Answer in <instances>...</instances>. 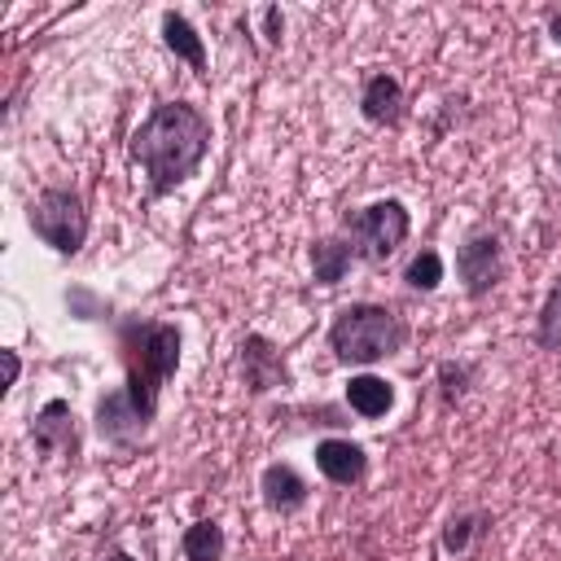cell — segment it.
I'll return each mask as SVG.
<instances>
[{
    "label": "cell",
    "mask_w": 561,
    "mask_h": 561,
    "mask_svg": "<svg viewBox=\"0 0 561 561\" xmlns=\"http://www.w3.org/2000/svg\"><path fill=\"white\" fill-rule=\"evenodd\" d=\"M4 364H9V386H13V381H18V368H22V364H18V355H13V351H4Z\"/></svg>",
    "instance_id": "obj_20"
},
{
    "label": "cell",
    "mask_w": 561,
    "mask_h": 561,
    "mask_svg": "<svg viewBox=\"0 0 561 561\" xmlns=\"http://www.w3.org/2000/svg\"><path fill=\"white\" fill-rule=\"evenodd\" d=\"M241 377H245L250 394H267L289 381V368H285V355L263 333H250L241 342Z\"/></svg>",
    "instance_id": "obj_7"
},
{
    "label": "cell",
    "mask_w": 561,
    "mask_h": 561,
    "mask_svg": "<svg viewBox=\"0 0 561 561\" xmlns=\"http://www.w3.org/2000/svg\"><path fill=\"white\" fill-rule=\"evenodd\" d=\"M548 31H552V39H557V44H561V9H557V13H552V26H548Z\"/></svg>",
    "instance_id": "obj_21"
},
{
    "label": "cell",
    "mask_w": 561,
    "mask_h": 561,
    "mask_svg": "<svg viewBox=\"0 0 561 561\" xmlns=\"http://www.w3.org/2000/svg\"><path fill=\"white\" fill-rule=\"evenodd\" d=\"M31 232L57 254H79L88 237V210L75 188H44L31 202Z\"/></svg>",
    "instance_id": "obj_5"
},
{
    "label": "cell",
    "mask_w": 561,
    "mask_h": 561,
    "mask_svg": "<svg viewBox=\"0 0 561 561\" xmlns=\"http://www.w3.org/2000/svg\"><path fill=\"white\" fill-rule=\"evenodd\" d=\"M145 416L131 408V399H127V390H110L101 403H96V430H101V438H110V443H131L136 434H145Z\"/></svg>",
    "instance_id": "obj_12"
},
{
    "label": "cell",
    "mask_w": 561,
    "mask_h": 561,
    "mask_svg": "<svg viewBox=\"0 0 561 561\" xmlns=\"http://www.w3.org/2000/svg\"><path fill=\"white\" fill-rule=\"evenodd\" d=\"M180 548H184L188 561H219L224 557V526L215 517H202V522H193L184 530Z\"/></svg>",
    "instance_id": "obj_16"
},
{
    "label": "cell",
    "mask_w": 561,
    "mask_h": 561,
    "mask_svg": "<svg viewBox=\"0 0 561 561\" xmlns=\"http://www.w3.org/2000/svg\"><path fill=\"white\" fill-rule=\"evenodd\" d=\"M359 110L377 127L399 123L403 118V83L394 75H368L364 79V92H359Z\"/></svg>",
    "instance_id": "obj_11"
},
{
    "label": "cell",
    "mask_w": 561,
    "mask_h": 561,
    "mask_svg": "<svg viewBox=\"0 0 561 561\" xmlns=\"http://www.w3.org/2000/svg\"><path fill=\"white\" fill-rule=\"evenodd\" d=\"M259 491H263V504H267L272 513H294V508H302L307 495H311L307 478H302L294 465H280V460L259 473Z\"/></svg>",
    "instance_id": "obj_10"
},
{
    "label": "cell",
    "mask_w": 561,
    "mask_h": 561,
    "mask_svg": "<svg viewBox=\"0 0 561 561\" xmlns=\"http://www.w3.org/2000/svg\"><path fill=\"white\" fill-rule=\"evenodd\" d=\"M408 206L386 197V202H368L355 215H346V241L355 250V259L364 263H386L403 241H408Z\"/></svg>",
    "instance_id": "obj_4"
},
{
    "label": "cell",
    "mask_w": 561,
    "mask_h": 561,
    "mask_svg": "<svg viewBox=\"0 0 561 561\" xmlns=\"http://www.w3.org/2000/svg\"><path fill=\"white\" fill-rule=\"evenodd\" d=\"M105 561H131V557H127V552H118V548H114V552H110V557H105Z\"/></svg>",
    "instance_id": "obj_22"
},
{
    "label": "cell",
    "mask_w": 561,
    "mask_h": 561,
    "mask_svg": "<svg viewBox=\"0 0 561 561\" xmlns=\"http://www.w3.org/2000/svg\"><path fill=\"white\" fill-rule=\"evenodd\" d=\"M162 39H167V48H171L175 57H184L197 75H206V44H202V35H197V26H193L188 18L162 13Z\"/></svg>",
    "instance_id": "obj_15"
},
{
    "label": "cell",
    "mask_w": 561,
    "mask_h": 561,
    "mask_svg": "<svg viewBox=\"0 0 561 561\" xmlns=\"http://www.w3.org/2000/svg\"><path fill=\"white\" fill-rule=\"evenodd\" d=\"M403 280H408L412 289H421V294L438 289V285H443V254H438V250H416L412 263H408V272H403Z\"/></svg>",
    "instance_id": "obj_18"
},
{
    "label": "cell",
    "mask_w": 561,
    "mask_h": 561,
    "mask_svg": "<svg viewBox=\"0 0 561 561\" xmlns=\"http://www.w3.org/2000/svg\"><path fill=\"white\" fill-rule=\"evenodd\" d=\"M118 351H123V368H127V386L123 390H127L131 408L145 421H153L162 386L180 368V329L167 324V320H123Z\"/></svg>",
    "instance_id": "obj_2"
},
{
    "label": "cell",
    "mask_w": 561,
    "mask_h": 561,
    "mask_svg": "<svg viewBox=\"0 0 561 561\" xmlns=\"http://www.w3.org/2000/svg\"><path fill=\"white\" fill-rule=\"evenodd\" d=\"M316 469L337 486H355L368 473V456L351 438H324V443H316Z\"/></svg>",
    "instance_id": "obj_9"
},
{
    "label": "cell",
    "mask_w": 561,
    "mask_h": 561,
    "mask_svg": "<svg viewBox=\"0 0 561 561\" xmlns=\"http://www.w3.org/2000/svg\"><path fill=\"white\" fill-rule=\"evenodd\" d=\"M355 263V250L346 237H320L311 241V276L316 285H337Z\"/></svg>",
    "instance_id": "obj_14"
},
{
    "label": "cell",
    "mask_w": 561,
    "mask_h": 561,
    "mask_svg": "<svg viewBox=\"0 0 561 561\" xmlns=\"http://www.w3.org/2000/svg\"><path fill=\"white\" fill-rule=\"evenodd\" d=\"M478 522H482L478 513L451 517V522H447V530H443V548H447V552H465V548H469V535H478V530H482Z\"/></svg>",
    "instance_id": "obj_19"
},
{
    "label": "cell",
    "mask_w": 561,
    "mask_h": 561,
    "mask_svg": "<svg viewBox=\"0 0 561 561\" xmlns=\"http://www.w3.org/2000/svg\"><path fill=\"white\" fill-rule=\"evenodd\" d=\"M456 276L465 285L469 298H482L500 285L504 276V250H500V237L495 232H473L465 237V245L456 250Z\"/></svg>",
    "instance_id": "obj_6"
},
{
    "label": "cell",
    "mask_w": 561,
    "mask_h": 561,
    "mask_svg": "<svg viewBox=\"0 0 561 561\" xmlns=\"http://www.w3.org/2000/svg\"><path fill=\"white\" fill-rule=\"evenodd\" d=\"M535 342L543 351H561V276L552 280L543 307H539V324H535Z\"/></svg>",
    "instance_id": "obj_17"
},
{
    "label": "cell",
    "mask_w": 561,
    "mask_h": 561,
    "mask_svg": "<svg viewBox=\"0 0 561 561\" xmlns=\"http://www.w3.org/2000/svg\"><path fill=\"white\" fill-rule=\"evenodd\" d=\"M403 342H408L403 316L381 302H351L329 324V351L342 364H377V359L403 351Z\"/></svg>",
    "instance_id": "obj_3"
},
{
    "label": "cell",
    "mask_w": 561,
    "mask_h": 561,
    "mask_svg": "<svg viewBox=\"0 0 561 561\" xmlns=\"http://www.w3.org/2000/svg\"><path fill=\"white\" fill-rule=\"evenodd\" d=\"M346 403H351V412H359L364 421H377V416H386V412L394 408V386H390L386 377L359 373V377L346 381Z\"/></svg>",
    "instance_id": "obj_13"
},
{
    "label": "cell",
    "mask_w": 561,
    "mask_h": 561,
    "mask_svg": "<svg viewBox=\"0 0 561 561\" xmlns=\"http://www.w3.org/2000/svg\"><path fill=\"white\" fill-rule=\"evenodd\" d=\"M210 149V118L188 101H162L136 131H131V162L145 171L149 193L167 197L180 188Z\"/></svg>",
    "instance_id": "obj_1"
},
{
    "label": "cell",
    "mask_w": 561,
    "mask_h": 561,
    "mask_svg": "<svg viewBox=\"0 0 561 561\" xmlns=\"http://www.w3.org/2000/svg\"><path fill=\"white\" fill-rule=\"evenodd\" d=\"M31 438H35V447H44V451L75 456L79 434H75V412H70V403H66V399H48V403L35 412V421H31Z\"/></svg>",
    "instance_id": "obj_8"
}]
</instances>
